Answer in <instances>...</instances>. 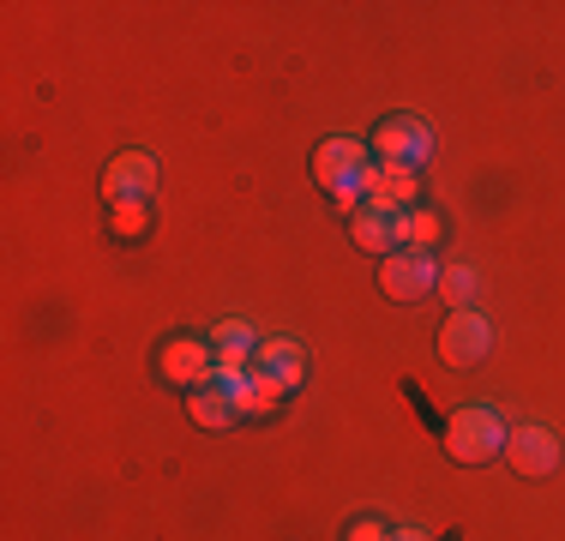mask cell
<instances>
[{"mask_svg": "<svg viewBox=\"0 0 565 541\" xmlns=\"http://www.w3.org/2000/svg\"><path fill=\"white\" fill-rule=\"evenodd\" d=\"M349 235H355L361 253H403V211H385V205H361L349 216Z\"/></svg>", "mask_w": 565, "mask_h": 541, "instance_id": "9c48e42d", "label": "cell"}, {"mask_svg": "<svg viewBox=\"0 0 565 541\" xmlns=\"http://www.w3.org/2000/svg\"><path fill=\"white\" fill-rule=\"evenodd\" d=\"M505 457H511L518 476H554L559 469V439L547 427H518V433H505Z\"/></svg>", "mask_w": 565, "mask_h": 541, "instance_id": "ba28073f", "label": "cell"}, {"mask_svg": "<svg viewBox=\"0 0 565 541\" xmlns=\"http://www.w3.org/2000/svg\"><path fill=\"white\" fill-rule=\"evenodd\" d=\"M446 452L457 464H488V457L505 452V427L493 410H457L446 422Z\"/></svg>", "mask_w": 565, "mask_h": 541, "instance_id": "7a4b0ae2", "label": "cell"}, {"mask_svg": "<svg viewBox=\"0 0 565 541\" xmlns=\"http://www.w3.org/2000/svg\"><path fill=\"white\" fill-rule=\"evenodd\" d=\"M373 151L361 139H326L313 151V181L326 187L338 205H349V211H361L367 205V193H373Z\"/></svg>", "mask_w": 565, "mask_h": 541, "instance_id": "6da1fadb", "label": "cell"}, {"mask_svg": "<svg viewBox=\"0 0 565 541\" xmlns=\"http://www.w3.org/2000/svg\"><path fill=\"white\" fill-rule=\"evenodd\" d=\"M488 349H493V325L481 319L476 307H457L446 319V331H439V356H446L451 368H476Z\"/></svg>", "mask_w": 565, "mask_h": 541, "instance_id": "277c9868", "label": "cell"}, {"mask_svg": "<svg viewBox=\"0 0 565 541\" xmlns=\"http://www.w3.org/2000/svg\"><path fill=\"white\" fill-rule=\"evenodd\" d=\"M163 379L169 385H186V391H199V385H211L217 379V349L211 343H199V337H174V343H163Z\"/></svg>", "mask_w": 565, "mask_h": 541, "instance_id": "5b68a950", "label": "cell"}, {"mask_svg": "<svg viewBox=\"0 0 565 541\" xmlns=\"http://www.w3.org/2000/svg\"><path fill=\"white\" fill-rule=\"evenodd\" d=\"M439 235H446L439 211H427V205L403 211V247H409V253H434V247H439Z\"/></svg>", "mask_w": 565, "mask_h": 541, "instance_id": "4fadbf2b", "label": "cell"}, {"mask_svg": "<svg viewBox=\"0 0 565 541\" xmlns=\"http://www.w3.org/2000/svg\"><path fill=\"white\" fill-rule=\"evenodd\" d=\"M392 541H434V535H427V530H397Z\"/></svg>", "mask_w": 565, "mask_h": 541, "instance_id": "ac0fdd59", "label": "cell"}, {"mask_svg": "<svg viewBox=\"0 0 565 541\" xmlns=\"http://www.w3.org/2000/svg\"><path fill=\"white\" fill-rule=\"evenodd\" d=\"M151 187H157V157L151 151H120L109 169H103L109 205H120V199H151Z\"/></svg>", "mask_w": 565, "mask_h": 541, "instance_id": "52a82bcc", "label": "cell"}, {"mask_svg": "<svg viewBox=\"0 0 565 541\" xmlns=\"http://www.w3.org/2000/svg\"><path fill=\"white\" fill-rule=\"evenodd\" d=\"M373 151H380V169H415L422 174V162L434 157V127H427L422 115H397L380 127Z\"/></svg>", "mask_w": 565, "mask_h": 541, "instance_id": "3957f363", "label": "cell"}, {"mask_svg": "<svg viewBox=\"0 0 565 541\" xmlns=\"http://www.w3.org/2000/svg\"><path fill=\"white\" fill-rule=\"evenodd\" d=\"M259 368L295 391L307 379V356H301V343H295V337H271V343H259Z\"/></svg>", "mask_w": 565, "mask_h": 541, "instance_id": "8fae6325", "label": "cell"}, {"mask_svg": "<svg viewBox=\"0 0 565 541\" xmlns=\"http://www.w3.org/2000/svg\"><path fill=\"white\" fill-rule=\"evenodd\" d=\"M439 295L451 301V314H457V307H476V295H481V277H476L469 265H446V270H439Z\"/></svg>", "mask_w": 565, "mask_h": 541, "instance_id": "5bb4252c", "label": "cell"}, {"mask_svg": "<svg viewBox=\"0 0 565 541\" xmlns=\"http://www.w3.org/2000/svg\"><path fill=\"white\" fill-rule=\"evenodd\" d=\"M282 379H271V373H259V379H247V391H241V415H271L277 403H282Z\"/></svg>", "mask_w": 565, "mask_h": 541, "instance_id": "9a60e30c", "label": "cell"}, {"mask_svg": "<svg viewBox=\"0 0 565 541\" xmlns=\"http://www.w3.org/2000/svg\"><path fill=\"white\" fill-rule=\"evenodd\" d=\"M415 199H422V174H415V169H380V174H373L367 205L403 211V205H415Z\"/></svg>", "mask_w": 565, "mask_h": 541, "instance_id": "7c38bea8", "label": "cell"}, {"mask_svg": "<svg viewBox=\"0 0 565 541\" xmlns=\"http://www.w3.org/2000/svg\"><path fill=\"white\" fill-rule=\"evenodd\" d=\"M349 541H392V530L380 518H361V523H349Z\"/></svg>", "mask_w": 565, "mask_h": 541, "instance_id": "e0dca14e", "label": "cell"}, {"mask_svg": "<svg viewBox=\"0 0 565 541\" xmlns=\"http://www.w3.org/2000/svg\"><path fill=\"white\" fill-rule=\"evenodd\" d=\"M211 349H217V373H241V368H247V356H259L247 319H223L217 337H211Z\"/></svg>", "mask_w": 565, "mask_h": 541, "instance_id": "30bf717a", "label": "cell"}, {"mask_svg": "<svg viewBox=\"0 0 565 541\" xmlns=\"http://www.w3.org/2000/svg\"><path fill=\"white\" fill-rule=\"evenodd\" d=\"M380 283H385V295L392 301H422L427 289H439V265H434V253H392V259L380 265Z\"/></svg>", "mask_w": 565, "mask_h": 541, "instance_id": "8992f818", "label": "cell"}, {"mask_svg": "<svg viewBox=\"0 0 565 541\" xmlns=\"http://www.w3.org/2000/svg\"><path fill=\"white\" fill-rule=\"evenodd\" d=\"M109 223H115V235H145V229H151V211H145V199H120Z\"/></svg>", "mask_w": 565, "mask_h": 541, "instance_id": "2e32d148", "label": "cell"}]
</instances>
